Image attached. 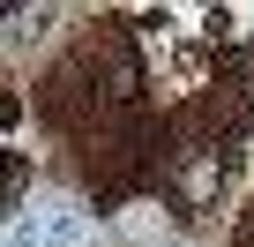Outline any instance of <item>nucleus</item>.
I'll use <instances>...</instances> for the list:
<instances>
[{"label":"nucleus","instance_id":"obj_1","mask_svg":"<svg viewBox=\"0 0 254 247\" xmlns=\"http://www.w3.org/2000/svg\"><path fill=\"white\" fill-rule=\"evenodd\" d=\"M0 247H82V210L75 202H30L8 232H0Z\"/></svg>","mask_w":254,"mask_h":247}]
</instances>
